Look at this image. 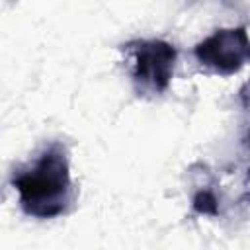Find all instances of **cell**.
<instances>
[{"label":"cell","mask_w":250,"mask_h":250,"mask_svg":"<svg viewBox=\"0 0 250 250\" xmlns=\"http://www.w3.org/2000/svg\"><path fill=\"white\" fill-rule=\"evenodd\" d=\"M12 186L25 215L53 219L64 213L72 193L66 148L61 143L49 145L31 166L14 174Z\"/></svg>","instance_id":"6da1fadb"},{"label":"cell","mask_w":250,"mask_h":250,"mask_svg":"<svg viewBox=\"0 0 250 250\" xmlns=\"http://www.w3.org/2000/svg\"><path fill=\"white\" fill-rule=\"evenodd\" d=\"M193 209H195L197 213H203V215H217L219 205H217L215 193L209 191V189L197 191V195L193 197Z\"/></svg>","instance_id":"277c9868"},{"label":"cell","mask_w":250,"mask_h":250,"mask_svg":"<svg viewBox=\"0 0 250 250\" xmlns=\"http://www.w3.org/2000/svg\"><path fill=\"white\" fill-rule=\"evenodd\" d=\"M133 55V80L143 94H162L174 74L176 49L160 39L135 41L129 45Z\"/></svg>","instance_id":"7a4b0ae2"},{"label":"cell","mask_w":250,"mask_h":250,"mask_svg":"<svg viewBox=\"0 0 250 250\" xmlns=\"http://www.w3.org/2000/svg\"><path fill=\"white\" fill-rule=\"evenodd\" d=\"M193 53L201 66L219 74H232L250 61V39L244 27L219 29L197 43Z\"/></svg>","instance_id":"3957f363"}]
</instances>
